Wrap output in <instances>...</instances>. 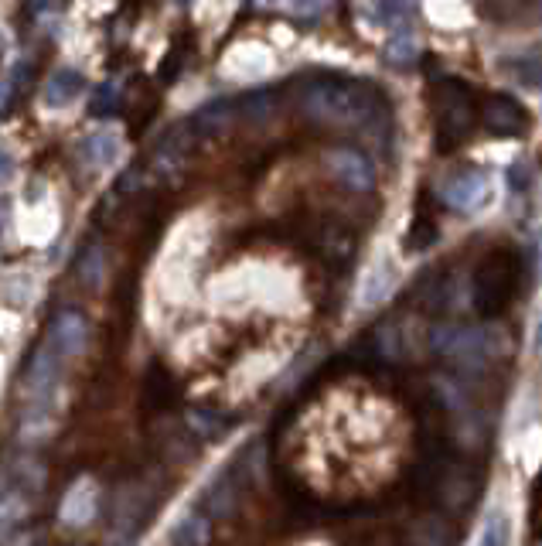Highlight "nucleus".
<instances>
[{
  "mask_svg": "<svg viewBox=\"0 0 542 546\" xmlns=\"http://www.w3.org/2000/svg\"><path fill=\"white\" fill-rule=\"evenodd\" d=\"M55 413H52V396L48 400H31L28 410H24V420H21V441L24 444H38V441H48L55 434Z\"/></svg>",
  "mask_w": 542,
  "mask_h": 546,
  "instance_id": "11",
  "label": "nucleus"
},
{
  "mask_svg": "<svg viewBox=\"0 0 542 546\" xmlns=\"http://www.w3.org/2000/svg\"><path fill=\"white\" fill-rule=\"evenodd\" d=\"M55 372H58V352L52 345H45V349L35 352V359H31V366H28V376H24L31 400H48V396H52Z\"/></svg>",
  "mask_w": 542,
  "mask_h": 546,
  "instance_id": "9",
  "label": "nucleus"
},
{
  "mask_svg": "<svg viewBox=\"0 0 542 546\" xmlns=\"http://www.w3.org/2000/svg\"><path fill=\"white\" fill-rule=\"evenodd\" d=\"M89 342V321L82 311L65 308L52 325V349L58 355H79Z\"/></svg>",
  "mask_w": 542,
  "mask_h": 546,
  "instance_id": "7",
  "label": "nucleus"
},
{
  "mask_svg": "<svg viewBox=\"0 0 542 546\" xmlns=\"http://www.w3.org/2000/svg\"><path fill=\"white\" fill-rule=\"evenodd\" d=\"M79 273H82V280H86L89 287H96L99 280H103V253H99L96 246H93V250L86 253V260H82Z\"/></svg>",
  "mask_w": 542,
  "mask_h": 546,
  "instance_id": "18",
  "label": "nucleus"
},
{
  "mask_svg": "<svg viewBox=\"0 0 542 546\" xmlns=\"http://www.w3.org/2000/svg\"><path fill=\"white\" fill-rule=\"evenodd\" d=\"M440 198H444V205H450V209H457V212H478V209H485L491 198V178L485 171L468 168L440 188Z\"/></svg>",
  "mask_w": 542,
  "mask_h": 546,
  "instance_id": "3",
  "label": "nucleus"
},
{
  "mask_svg": "<svg viewBox=\"0 0 542 546\" xmlns=\"http://www.w3.org/2000/svg\"><path fill=\"white\" fill-rule=\"evenodd\" d=\"M379 14H382V21H386V24H399L406 18V0H382Z\"/></svg>",
  "mask_w": 542,
  "mask_h": 546,
  "instance_id": "19",
  "label": "nucleus"
},
{
  "mask_svg": "<svg viewBox=\"0 0 542 546\" xmlns=\"http://www.w3.org/2000/svg\"><path fill=\"white\" fill-rule=\"evenodd\" d=\"M386 52H389V59H393L396 65H410L413 55H416V41H413V35H396L386 45Z\"/></svg>",
  "mask_w": 542,
  "mask_h": 546,
  "instance_id": "17",
  "label": "nucleus"
},
{
  "mask_svg": "<svg viewBox=\"0 0 542 546\" xmlns=\"http://www.w3.org/2000/svg\"><path fill=\"white\" fill-rule=\"evenodd\" d=\"M120 157V134L116 130H96L79 140V161L86 168H113Z\"/></svg>",
  "mask_w": 542,
  "mask_h": 546,
  "instance_id": "8",
  "label": "nucleus"
},
{
  "mask_svg": "<svg viewBox=\"0 0 542 546\" xmlns=\"http://www.w3.org/2000/svg\"><path fill=\"white\" fill-rule=\"evenodd\" d=\"M396 287V267L389 260H379L375 267L365 273V284H362V308H375L382 304Z\"/></svg>",
  "mask_w": 542,
  "mask_h": 546,
  "instance_id": "13",
  "label": "nucleus"
},
{
  "mask_svg": "<svg viewBox=\"0 0 542 546\" xmlns=\"http://www.w3.org/2000/svg\"><path fill=\"white\" fill-rule=\"evenodd\" d=\"M471 130V99L464 86H437V137L461 140Z\"/></svg>",
  "mask_w": 542,
  "mask_h": 546,
  "instance_id": "2",
  "label": "nucleus"
},
{
  "mask_svg": "<svg viewBox=\"0 0 542 546\" xmlns=\"http://www.w3.org/2000/svg\"><path fill=\"white\" fill-rule=\"evenodd\" d=\"M99 512V485L93 478H79V482L69 485V492L62 495V506H58V519L65 526L79 529V526H89Z\"/></svg>",
  "mask_w": 542,
  "mask_h": 546,
  "instance_id": "5",
  "label": "nucleus"
},
{
  "mask_svg": "<svg viewBox=\"0 0 542 546\" xmlns=\"http://www.w3.org/2000/svg\"><path fill=\"white\" fill-rule=\"evenodd\" d=\"M328 168L341 185H348L352 192H372L375 188V168L365 154H358L355 147H335L328 151Z\"/></svg>",
  "mask_w": 542,
  "mask_h": 546,
  "instance_id": "4",
  "label": "nucleus"
},
{
  "mask_svg": "<svg viewBox=\"0 0 542 546\" xmlns=\"http://www.w3.org/2000/svg\"><path fill=\"white\" fill-rule=\"evenodd\" d=\"M437 349L450 355V359L464 362V366H481V362L491 355L488 338L481 332H468V328H440Z\"/></svg>",
  "mask_w": 542,
  "mask_h": 546,
  "instance_id": "6",
  "label": "nucleus"
},
{
  "mask_svg": "<svg viewBox=\"0 0 542 546\" xmlns=\"http://www.w3.org/2000/svg\"><path fill=\"white\" fill-rule=\"evenodd\" d=\"M488 127L498 137H515L525 130V110L515 103L512 96H495L488 106Z\"/></svg>",
  "mask_w": 542,
  "mask_h": 546,
  "instance_id": "12",
  "label": "nucleus"
},
{
  "mask_svg": "<svg viewBox=\"0 0 542 546\" xmlns=\"http://www.w3.org/2000/svg\"><path fill=\"white\" fill-rule=\"evenodd\" d=\"M11 178H14V157H11V151L0 147V185H7Z\"/></svg>",
  "mask_w": 542,
  "mask_h": 546,
  "instance_id": "20",
  "label": "nucleus"
},
{
  "mask_svg": "<svg viewBox=\"0 0 542 546\" xmlns=\"http://www.w3.org/2000/svg\"><path fill=\"white\" fill-rule=\"evenodd\" d=\"M28 516H31V495L28 492L11 488V492L0 495V540H7V536H11Z\"/></svg>",
  "mask_w": 542,
  "mask_h": 546,
  "instance_id": "14",
  "label": "nucleus"
},
{
  "mask_svg": "<svg viewBox=\"0 0 542 546\" xmlns=\"http://www.w3.org/2000/svg\"><path fill=\"white\" fill-rule=\"evenodd\" d=\"M532 349H536V355H542V314H539L536 328H532Z\"/></svg>",
  "mask_w": 542,
  "mask_h": 546,
  "instance_id": "22",
  "label": "nucleus"
},
{
  "mask_svg": "<svg viewBox=\"0 0 542 546\" xmlns=\"http://www.w3.org/2000/svg\"><path fill=\"white\" fill-rule=\"evenodd\" d=\"M508 536H512V519H508L505 509H495L488 516L485 529H481L478 546H508Z\"/></svg>",
  "mask_w": 542,
  "mask_h": 546,
  "instance_id": "16",
  "label": "nucleus"
},
{
  "mask_svg": "<svg viewBox=\"0 0 542 546\" xmlns=\"http://www.w3.org/2000/svg\"><path fill=\"white\" fill-rule=\"evenodd\" d=\"M113 99H116L113 86H103V93H99L96 106H93V113H96V117H99V113H103V106H106V110H110V106H113Z\"/></svg>",
  "mask_w": 542,
  "mask_h": 546,
  "instance_id": "21",
  "label": "nucleus"
},
{
  "mask_svg": "<svg viewBox=\"0 0 542 546\" xmlns=\"http://www.w3.org/2000/svg\"><path fill=\"white\" fill-rule=\"evenodd\" d=\"M82 93H86V76H82L79 69H58L52 72V79H48L41 99H45L48 110H65V106H72Z\"/></svg>",
  "mask_w": 542,
  "mask_h": 546,
  "instance_id": "10",
  "label": "nucleus"
},
{
  "mask_svg": "<svg viewBox=\"0 0 542 546\" xmlns=\"http://www.w3.org/2000/svg\"><path fill=\"white\" fill-rule=\"evenodd\" d=\"M512 72L522 86L542 89V48H532V52H522L519 59L512 62Z\"/></svg>",
  "mask_w": 542,
  "mask_h": 546,
  "instance_id": "15",
  "label": "nucleus"
},
{
  "mask_svg": "<svg viewBox=\"0 0 542 546\" xmlns=\"http://www.w3.org/2000/svg\"><path fill=\"white\" fill-rule=\"evenodd\" d=\"M304 113L331 127H369L382 117V99L355 79H324L304 93Z\"/></svg>",
  "mask_w": 542,
  "mask_h": 546,
  "instance_id": "1",
  "label": "nucleus"
}]
</instances>
